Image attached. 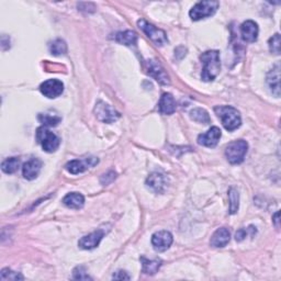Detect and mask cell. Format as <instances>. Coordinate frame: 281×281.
I'll return each mask as SVG.
<instances>
[{
  "label": "cell",
  "mask_w": 281,
  "mask_h": 281,
  "mask_svg": "<svg viewBox=\"0 0 281 281\" xmlns=\"http://www.w3.org/2000/svg\"><path fill=\"white\" fill-rule=\"evenodd\" d=\"M281 41H280V34L276 33L275 35H272L269 41H268V45H269V50L271 53L276 55L280 54V49H281Z\"/></svg>",
  "instance_id": "cell-29"
},
{
  "label": "cell",
  "mask_w": 281,
  "mask_h": 281,
  "mask_svg": "<svg viewBox=\"0 0 281 281\" xmlns=\"http://www.w3.org/2000/svg\"><path fill=\"white\" fill-rule=\"evenodd\" d=\"M146 73L161 85H169L170 83L168 74L155 59H149L146 62Z\"/></svg>",
  "instance_id": "cell-8"
},
{
  "label": "cell",
  "mask_w": 281,
  "mask_h": 281,
  "mask_svg": "<svg viewBox=\"0 0 281 281\" xmlns=\"http://www.w3.org/2000/svg\"><path fill=\"white\" fill-rule=\"evenodd\" d=\"M221 130L218 126H212L207 133L198 136V144L206 147H215L221 139Z\"/></svg>",
  "instance_id": "cell-12"
},
{
  "label": "cell",
  "mask_w": 281,
  "mask_h": 281,
  "mask_svg": "<svg viewBox=\"0 0 281 281\" xmlns=\"http://www.w3.org/2000/svg\"><path fill=\"white\" fill-rule=\"evenodd\" d=\"M138 26L142 30V31L147 35L148 39L154 42L157 47H163L167 42H168V39H167V34L163 30L156 28L155 26L148 24L145 20H139L138 21Z\"/></svg>",
  "instance_id": "cell-6"
},
{
  "label": "cell",
  "mask_w": 281,
  "mask_h": 281,
  "mask_svg": "<svg viewBox=\"0 0 281 281\" xmlns=\"http://www.w3.org/2000/svg\"><path fill=\"white\" fill-rule=\"evenodd\" d=\"M20 166V161L17 157H10L7 158L2 164V169L6 174H13L16 172Z\"/></svg>",
  "instance_id": "cell-24"
},
{
  "label": "cell",
  "mask_w": 281,
  "mask_h": 281,
  "mask_svg": "<svg viewBox=\"0 0 281 281\" xmlns=\"http://www.w3.org/2000/svg\"><path fill=\"white\" fill-rule=\"evenodd\" d=\"M203 64L201 77L204 81L214 80L221 71V60H220L219 51H207L200 56Z\"/></svg>",
  "instance_id": "cell-1"
},
{
  "label": "cell",
  "mask_w": 281,
  "mask_h": 281,
  "mask_svg": "<svg viewBox=\"0 0 281 281\" xmlns=\"http://www.w3.org/2000/svg\"><path fill=\"white\" fill-rule=\"evenodd\" d=\"M43 163L40 161L39 158H32L28 161L24 167H22V174H24V177L28 180H33L35 179L42 169Z\"/></svg>",
  "instance_id": "cell-15"
},
{
  "label": "cell",
  "mask_w": 281,
  "mask_h": 281,
  "mask_svg": "<svg viewBox=\"0 0 281 281\" xmlns=\"http://www.w3.org/2000/svg\"><path fill=\"white\" fill-rule=\"evenodd\" d=\"M116 41L120 44L126 45V47H134L138 42V34L134 31H130V30L124 32H119L116 35Z\"/></svg>",
  "instance_id": "cell-21"
},
{
  "label": "cell",
  "mask_w": 281,
  "mask_h": 281,
  "mask_svg": "<svg viewBox=\"0 0 281 281\" xmlns=\"http://www.w3.org/2000/svg\"><path fill=\"white\" fill-rule=\"evenodd\" d=\"M220 4L219 2H212V0H206V2H200L196 4L190 12H189V16L193 21H199L202 19H207L213 16L219 9Z\"/></svg>",
  "instance_id": "cell-4"
},
{
  "label": "cell",
  "mask_w": 281,
  "mask_h": 281,
  "mask_svg": "<svg viewBox=\"0 0 281 281\" xmlns=\"http://www.w3.org/2000/svg\"><path fill=\"white\" fill-rule=\"evenodd\" d=\"M94 112L96 118L103 123H113L120 118V113L115 108L101 100L96 103Z\"/></svg>",
  "instance_id": "cell-7"
},
{
  "label": "cell",
  "mask_w": 281,
  "mask_h": 281,
  "mask_svg": "<svg viewBox=\"0 0 281 281\" xmlns=\"http://www.w3.org/2000/svg\"><path fill=\"white\" fill-rule=\"evenodd\" d=\"M248 144L244 140H239L230 143L225 149V156L229 163L233 165L241 164L247 154Z\"/></svg>",
  "instance_id": "cell-3"
},
{
  "label": "cell",
  "mask_w": 281,
  "mask_h": 281,
  "mask_svg": "<svg viewBox=\"0 0 281 281\" xmlns=\"http://www.w3.org/2000/svg\"><path fill=\"white\" fill-rule=\"evenodd\" d=\"M99 163V159L97 157H87L83 159H74V161L68 162L66 164V170L73 175L81 174L85 170L91 168Z\"/></svg>",
  "instance_id": "cell-9"
},
{
  "label": "cell",
  "mask_w": 281,
  "mask_h": 281,
  "mask_svg": "<svg viewBox=\"0 0 281 281\" xmlns=\"http://www.w3.org/2000/svg\"><path fill=\"white\" fill-rule=\"evenodd\" d=\"M24 276L21 275V273L19 272H16V271H12L8 268H5L2 270V273H0V280H24Z\"/></svg>",
  "instance_id": "cell-28"
},
{
  "label": "cell",
  "mask_w": 281,
  "mask_h": 281,
  "mask_svg": "<svg viewBox=\"0 0 281 281\" xmlns=\"http://www.w3.org/2000/svg\"><path fill=\"white\" fill-rule=\"evenodd\" d=\"M116 177H117V174L115 171H109V172L103 175V176L100 179V181H101L102 185H109L110 182H112L113 180L116 179Z\"/></svg>",
  "instance_id": "cell-31"
},
{
  "label": "cell",
  "mask_w": 281,
  "mask_h": 281,
  "mask_svg": "<svg viewBox=\"0 0 281 281\" xmlns=\"http://www.w3.org/2000/svg\"><path fill=\"white\" fill-rule=\"evenodd\" d=\"M103 235H104V232L102 230H98L96 232L90 233L79 240L78 245L82 249H94L99 245Z\"/></svg>",
  "instance_id": "cell-16"
},
{
  "label": "cell",
  "mask_w": 281,
  "mask_h": 281,
  "mask_svg": "<svg viewBox=\"0 0 281 281\" xmlns=\"http://www.w3.org/2000/svg\"><path fill=\"white\" fill-rule=\"evenodd\" d=\"M40 90L44 97L49 98V99H55L63 94L64 83L58 79H49L41 83Z\"/></svg>",
  "instance_id": "cell-10"
},
{
  "label": "cell",
  "mask_w": 281,
  "mask_h": 281,
  "mask_svg": "<svg viewBox=\"0 0 281 281\" xmlns=\"http://www.w3.org/2000/svg\"><path fill=\"white\" fill-rule=\"evenodd\" d=\"M63 203L70 209H81L85 204V198L81 193L72 192L64 197Z\"/></svg>",
  "instance_id": "cell-20"
},
{
  "label": "cell",
  "mask_w": 281,
  "mask_h": 281,
  "mask_svg": "<svg viewBox=\"0 0 281 281\" xmlns=\"http://www.w3.org/2000/svg\"><path fill=\"white\" fill-rule=\"evenodd\" d=\"M73 273L74 279L76 280H91V277H89V275L86 272V269L83 267H76Z\"/></svg>",
  "instance_id": "cell-30"
},
{
  "label": "cell",
  "mask_w": 281,
  "mask_h": 281,
  "mask_svg": "<svg viewBox=\"0 0 281 281\" xmlns=\"http://www.w3.org/2000/svg\"><path fill=\"white\" fill-rule=\"evenodd\" d=\"M39 121L45 126H56L60 122V121H62V118H59L57 116L49 115V113H40Z\"/></svg>",
  "instance_id": "cell-27"
},
{
  "label": "cell",
  "mask_w": 281,
  "mask_h": 281,
  "mask_svg": "<svg viewBox=\"0 0 281 281\" xmlns=\"http://www.w3.org/2000/svg\"><path fill=\"white\" fill-rule=\"evenodd\" d=\"M172 235L168 231H159L152 236V244L156 252H166L172 244Z\"/></svg>",
  "instance_id": "cell-11"
},
{
  "label": "cell",
  "mask_w": 281,
  "mask_h": 281,
  "mask_svg": "<svg viewBox=\"0 0 281 281\" xmlns=\"http://www.w3.org/2000/svg\"><path fill=\"white\" fill-rule=\"evenodd\" d=\"M267 83L271 93L277 98L280 97V64L277 63L267 74Z\"/></svg>",
  "instance_id": "cell-17"
},
{
  "label": "cell",
  "mask_w": 281,
  "mask_h": 281,
  "mask_svg": "<svg viewBox=\"0 0 281 281\" xmlns=\"http://www.w3.org/2000/svg\"><path fill=\"white\" fill-rule=\"evenodd\" d=\"M273 222H275L277 227H279V212H277V213L273 215Z\"/></svg>",
  "instance_id": "cell-34"
},
{
  "label": "cell",
  "mask_w": 281,
  "mask_h": 281,
  "mask_svg": "<svg viewBox=\"0 0 281 281\" xmlns=\"http://www.w3.org/2000/svg\"><path fill=\"white\" fill-rule=\"evenodd\" d=\"M167 177L163 174L159 172H153L147 177L146 179V186L149 188L152 191L156 193H163L165 192L167 188Z\"/></svg>",
  "instance_id": "cell-13"
},
{
  "label": "cell",
  "mask_w": 281,
  "mask_h": 281,
  "mask_svg": "<svg viewBox=\"0 0 281 281\" xmlns=\"http://www.w3.org/2000/svg\"><path fill=\"white\" fill-rule=\"evenodd\" d=\"M231 240V233L226 229V227H221V229H218L213 235H212L210 244L212 247L215 248H222L229 244Z\"/></svg>",
  "instance_id": "cell-18"
},
{
  "label": "cell",
  "mask_w": 281,
  "mask_h": 281,
  "mask_svg": "<svg viewBox=\"0 0 281 281\" xmlns=\"http://www.w3.org/2000/svg\"><path fill=\"white\" fill-rule=\"evenodd\" d=\"M141 262H142L143 272L146 273V275H155L162 266L161 260L149 261V260H146L145 257H141Z\"/></svg>",
  "instance_id": "cell-22"
},
{
  "label": "cell",
  "mask_w": 281,
  "mask_h": 281,
  "mask_svg": "<svg viewBox=\"0 0 281 281\" xmlns=\"http://www.w3.org/2000/svg\"><path fill=\"white\" fill-rule=\"evenodd\" d=\"M214 112L227 131L232 132L241 126L242 118L240 112L231 105H218L214 108Z\"/></svg>",
  "instance_id": "cell-2"
},
{
  "label": "cell",
  "mask_w": 281,
  "mask_h": 281,
  "mask_svg": "<svg viewBox=\"0 0 281 281\" xmlns=\"http://www.w3.org/2000/svg\"><path fill=\"white\" fill-rule=\"evenodd\" d=\"M249 230H250V226L249 229H241L240 231H237L236 234H235V240H236V242H242L243 240H245V237L249 233Z\"/></svg>",
  "instance_id": "cell-32"
},
{
  "label": "cell",
  "mask_w": 281,
  "mask_h": 281,
  "mask_svg": "<svg viewBox=\"0 0 281 281\" xmlns=\"http://www.w3.org/2000/svg\"><path fill=\"white\" fill-rule=\"evenodd\" d=\"M229 199H230V213L235 214L239 211L240 207V193L237 189L230 188L229 190Z\"/></svg>",
  "instance_id": "cell-25"
},
{
  "label": "cell",
  "mask_w": 281,
  "mask_h": 281,
  "mask_svg": "<svg viewBox=\"0 0 281 281\" xmlns=\"http://www.w3.org/2000/svg\"><path fill=\"white\" fill-rule=\"evenodd\" d=\"M158 110L162 115L165 116H170L176 111V101H175V98L172 95L165 93L162 95L161 100L158 102Z\"/></svg>",
  "instance_id": "cell-19"
},
{
  "label": "cell",
  "mask_w": 281,
  "mask_h": 281,
  "mask_svg": "<svg viewBox=\"0 0 281 281\" xmlns=\"http://www.w3.org/2000/svg\"><path fill=\"white\" fill-rule=\"evenodd\" d=\"M190 118L193 121H196V122L203 123V124H209L210 121H211L209 113L206 110L201 109V108H197V109L191 110Z\"/></svg>",
  "instance_id": "cell-23"
},
{
  "label": "cell",
  "mask_w": 281,
  "mask_h": 281,
  "mask_svg": "<svg viewBox=\"0 0 281 281\" xmlns=\"http://www.w3.org/2000/svg\"><path fill=\"white\" fill-rule=\"evenodd\" d=\"M36 140L42 146L43 150L48 152V153H53V152H55L59 147V144H60V140L58 136L44 126L37 128Z\"/></svg>",
  "instance_id": "cell-5"
},
{
  "label": "cell",
  "mask_w": 281,
  "mask_h": 281,
  "mask_svg": "<svg viewBox=\"0 0 281 281\" xmlns=\"http://www.w3.org/2000/svg\"><path fill=\"white\" fill-rule=\"evenodd\" d=\"M113 279H116V280H130V276H128L125 271L119 270L115 273V275H113Z\"/></svg>",
  "instance_id": "cell-33"
},
{
  "label": "cell",
  "mask_w": 281,
  "mask_h": 281,
  "mask_svg": "<svg viewBox=\"0 0 281 281\" xmlns=\"http://www.w3.org/2000/svg\"><path fill=\"white\" fill-rule=\"evenodd\" d=\"M258 32H260V29H258L256 22L252 20H247L245 22H243L241 26L242 39L245 42H248V43L256 42L258 37Z\"/></svg>",
  "instance_id": "cell-14"
},
{
  "label": "cell",
  "mask_w": 281,
  "mask_h": 281,
  "mask_svg": "<svg viewBox=\"0 0 281 281\" xmlns=\"http://www.w3.org/2000/svg\"><path fill=\"white\" fill-rule=\"evenodd\" d=\"M50 52L52 53L53 55H55V56H59V55L66 54L67 45H66L65 41L60 40V39H57V40L53 41L50 44Z\"/></svg>",
  "instance_id": "cell-26"
}]
</instances>
